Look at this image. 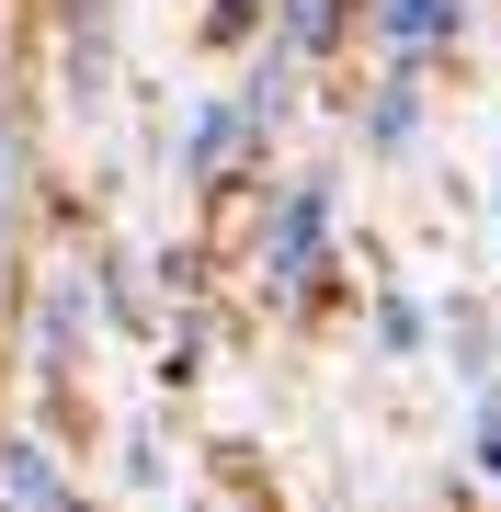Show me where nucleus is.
Returning a JSON list of instances; mask_svg holds the SVG:
<instances>
[{
	"label": "nucleus",
	"mask_w": 501,
	"mask_h": 512,
	"mask_svg": "<svg viewBox=\"0 0 501 512\" xmlns=\"http://www.w3.org/2000/svg\"><path fill=\"white\" fill-rule=\"evenodd\" d=\"M285 92H297V57H274V46H262V69L240 92H205L183 114V183L217 194V183H240V171H262L274 160V126H285Z\"/></svg>",
	"instance_id": "nucleus-1"
},
{
	"label": "nucleus",
	"mask_w": 501,
	"mask_h": 512,
	"mask_svg": "<svg viewBox=\"0 0 501 512\" xmlns=\"http://www.w3.org/2000/svg\"><path fill=\"white\" fill-rule=\"evenodd\" d=\"M331 262H342V194H331V171L274 183L262 194V296H274V308H308V296L331 285Z\"/></svg>",
	"instance_id": "nucleus-2"
},
{
	"label": "nucleus",
	"mask_w": 501,
	"mask_h": 512,
	"mask_svg": "<svg viewBox=\"0 0 501 512\" xmlns=\"http://www.w3.org/2000/svg\"><path fill=\"white\" fill-rule=\"evenodd\" d=\"M467 35V0H376V69H410L433 80Z\"/></svg>",
	"instance_id": "nucleus-3"
},
{
	"label": "nucleus",
	"mask_w": 501,
	"mask_h": 512,
	"mask_svg": "<svg viewBox=\"0 0 501 512\" xmlns=\"http://www.w3.org/2000/svg\"><path fill=\"white\" fill-rule=\"evenodd\" d=\"M353 137H365V160H410V137H422V80H410V69H376Z\"/></svg>",
	"instance_id": "nucleus-4"
},
{
	"label": "nucleus",
	"mask_w": 501,
	"mask_h": 512,
	"mask_svg": "<svg viewBox=\"0 0 501 512\" xmlns=\"http://www.w3.org/2000/svg\"><path fill=\"white\" fill-rule=\"evenodd\" d=\"M342 23H353V0H262V46L297 57V69L342 46Z\"/></svg>",
	"instance_id": "nucleus-5"
},
{
	"label": "nucleus",
	"mask_w": 501,
	"mask_h": 512,
	"mask_svg": "<svg viewBox=\"0 0 501 512\" xmlns=\"http://www.w3.org/2000/svg\"><path fill=\"white\" fill-rule=\"evenodd\" d=\"M365 353H376V365H422V353H433V296L376 285V308H365Z\"/></svg>",
	"instance_id": "nucleus-6"
},
{
	"label": "nucleus",
	"mask_w": 501,
	"mask_h": 512,
	"mask_svg": "<svg viewBox=\"0 0 501 512\" xmlns=\"http://www.w3.org/2000/svg\"><path fill=\"white\" fill-rule=\"evenodd\" d=\"M69 490H80V478L57 467V456H46L35 433H0V501H35V512H57Z\"/></svg>",
	"instance_id": "nucleus-7"
},
{
	"label": "nucleus",
	"mask_w": 501,
	"mask_h": 512,
	"mask_svg": "<svg viewBox=\"0 0 501 512\" xmlns=\"http://www.w3.org/2000/svg\"><path fill=\"white\" fill-rule=\"evenodd\" d=\"M433 342H445V365H456V387H479V376H501V342H490V319H479V308H433Z\"/></svg>",
	"instance_id": "nucleus-8"
},
{
	"label": "nucleus",
	"mask_w": 501,
	"mask_h": 512,
	"mask_svg": "<svg viewBox=\"0 0 501 512\" xmlns=\"http://www.w3.org/2000/svg\"><path fill=\"white\" fill-rule=\"evenodd\" d=\"M467 467L501 490V376H479V387H467Z\"/></svg>",
	"instance_id": "nucleus-9"
},
{
	"label": "nucleus",
	"mask_w": 501,
	"mask_h": 512,
	"mask_svg": "<svg viewBox=\"0 0 501 512\" xmlns=\"http://www.w3.org/2000/svg\"><path fill=\"white\" fill-rule=\"evenodd\" d=\"M0 217H12V126H0Z\"/></svg>",
	"instance_id": "nucleus-10"
}]
</instances>
